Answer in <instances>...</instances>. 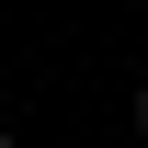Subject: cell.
<instances>
[{
    "label": "cell",
    "instance_id": "1",
    "mask_svg": "<svg viewBox=\"0 0 148 148\" xmlns=\"http://www.w3.org/2000/svg\"><path fill=\"white\" fill-rule=\"evenodd\" d=\"M137 125H148V91H137Z\"/></svg>",
    "mask_w": 148,
    "mask_h": 148
},
{
    "label": "cell",
    "instance_id": "2",
    "mask_svg": "<svg viewBox=\"0 0 148 148\" xmlns=\"http://www.w3.org/2000/svg\"><path fill=\"white\" fill-rule=\"evenodd\" d=\"M0 148H12V125H0Z\"/></svg>",
    "mask_w": 148,
    "mask_h": 148
}]
</instances>
